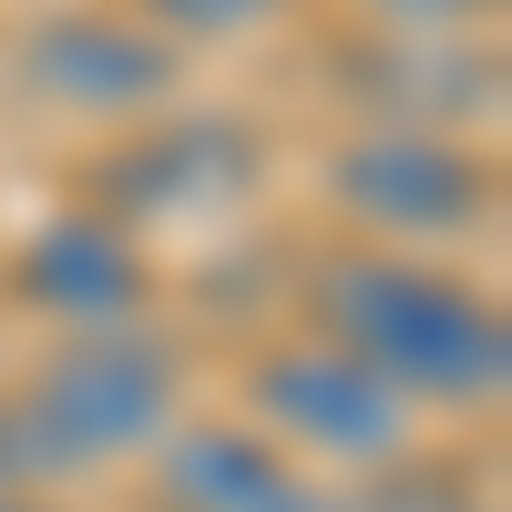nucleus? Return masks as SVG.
<instances>
[{"instance_id": "nucleus-1", "label": "nucleus", "mask_w": 512, "mask_h": 512, "mask_svg": "<svg viewBox=\"0 0 512 512\" xmlns=\"http://www.w3.org/2000/svg\"><path fill=\"white\" fill-rule=\"evenodd\" d=\"M308 328L338 338L359 369H379L410 410H482L502 400V308L431 267V256H400V246H369V256H328L308 277Z\"/></svg>"}, {"instance_id": "nucleus-2", "label": "nucleus", "mask_w": 512, "mask_h": 512, "mask_svg": "<svg viewBox=\"0 0 512 512\" xmlns=\"http://www.w3.org/2000/svg\"><path fill=\"white\" fill-rule=\"evenodd\" d=\"M185 410V359L144 328H103V338H62L11 400H0V431H11L21 472L52 492L62 472H103V461H134L175 431Z\"/></svg>"}, {"instance_id": "nucleus-3", "label": "nucleus", "mask_w": 512, "mask_h": 512, "mask_svg": "<svg viewBox=\"0 0 512 512\" xmlns=\"http://www.w3.org/2000/svg\"><path fill=\"white\" fill-rule=\"evenodd\" d=\"M246 431L277 441L297 472H308V461L369 472V461H400L410 451V400L379 369H359L338 338L297 328V338H277V349L246 359Z\"/></svg>"}, {"instance_id": "nucleus-4", "label": "nucleus", "mask_w": 512, "mask_h": 512, "mask_svg": "<svg viewBox=\"0 0 512 512\" xmlns=\"http://www.w3.org/2000/svg\"><path fill=\"white\" fill-rule=\"evenodd\" d=\"M328 195L390 246H451L492 216V164L441 123H369L328 154Z\"/></svg>"}, {"instance_id": "nucleus-5", "label": "nucleus", "mask_w": 512, "mask_h": 512, "mask_svg": "<svg viewBox=\"0 0 512 512\" xmlns=\"http://www.w3.org/2000/svg\"><path fill=\"white\" fill-rule=\"evenodd\" d=\"M93 205L113 226H175V216H236L267 185V144L236 113H144L123 123V144L93 164Z\"/></svg>"}, {"instance_id": "nucleus-6", "label": "nucleus", "mask_w": 512, "mask_h": 512, "mask_svg": "<svg viewBox=\"0 0 512 512\" xmlns=\"http://www.w3.org/2000/svg\"><path fill=\"white\" fill-rule=\"evenodd\" d=\"M11 82L52 113H82V123H144L175 93V52L134 11H41L11 41Z\"/></svg>"}, {"instance_id": "nucleus-7", "label": "nucleus", "mask_w": 512, "mask_h": 512, "mask_svg": "<svg viewBox=\"0 0 512 512\" xmlns=\"http://www.w3.org/2000/svg\"><path fill=\"white\" fill-rule=\"evenodd\" d=\"M11 308L52 318L62 338H103V328H134L154 308V256L134 226H113L103 205H62L11 246Z\"/></svg>"}, {"instance_id": "nucleus-8", "label": "nucleus", "mask_w": 512, "mask_h": 512, "mask_svg": "<svg viewBox=\"0 0 512 512\" xmlns=\"http://www.w3.org/2000/svg\"><path fill=\"white\" fill-rule=\"evenodd\" d=\"M154 451H164V502L175 512H287V492L308 482L246 420H195V431H164Z\"/></svg>"}, {"instance_id": "nucleus-9", "label": "nucleus", "mask_w": 512, "mask_h": 512, "mask_svg": "<svg viewBox=\"0 0 512 512\" xmlns=\"http://www.w3.org/2000/svg\"><path fill=\"white\" fill-rule=\"evenodd\" d=\"M297 0H134V21L164 41V52H216V41H256L277 31Z\"/></svg>"}, {"instance_id": "nucleus-10", "label": "nucleus", "mask_w": 512, "mask_h": 512, "mask_svg": "<svg viewBox=\"0 0 512 512\" xmlns=\"http://www.w3.org/2000/svg\"><path fill=\"white\" fill-rule=\"evenodd\" d=\"M369 11L390 21V31H420V41H451L461 21H482L492 0H369Z\"/></svg>"}, {"instance_id": "nucleus-11", "label": "nucleus", "mask_w": 512, "mask_h": 512, "mask_svg": "<svg viewBox=\"0 0 512 512\" xmlns=\"http://www.w3.org/2000/svg\"><path fill=\"white\" fill-rule=\"evenodd\" d=\"M287 512H369V502H349V492H318V482H297V492H287Z\"/></svg>"}, {"instance_id": "nucleus-12", "label": "nucleus", "mask_w": 512, "mask_h": 512, "mask_svg": "<svg viewBox=\"0 0 512 512\" xmlns=\"http://www.w3.org/2000/svg\"><path fill=\"white\" fill-rule=\"evenodd\" d=\"M11 492H41V482L21 472V451H11V431H0V502H11Z\"/></svg>"}, {"instance_id": "nucleus-13", "label": "nucleus", "mask_w": 512, "mask_h": 512, "mask_svg": "<svg viewBox=\"0 0 512 512\" xmlns=\"http://www.w3.org/2000/svg\"><path fill=\"white\" fill-rule=\"evenodd\" d=\"M0 512H72V502H52V492H11Z\"/></svg>"}]
</instances>
